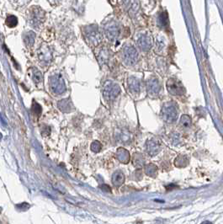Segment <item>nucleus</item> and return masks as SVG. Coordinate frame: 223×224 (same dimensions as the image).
<instances>
[{
	"mask_svg": "<svg viewBox=\"0 0 223 224\" xmlns=\"http://www.w3.org/2000/svg\"><path fill=\"white\" fill-rule=\"evenodd\" d=\"M122 58L126 65L129 66L134 65L137 62V58H138L137 51L132 46H125L122 52Z\"/></svg>",
	"mask_w": 223,
	"mask_h": 224,
	"instance_id": "nucleus-5",
	"label": "nucleus"
},
{
	"mask_svg": "<svg viewBox=\"0 0 223 224\" xmlns=\"http://www.w3.org/2000/svg\"><path fill=\"white\" fill-rule=\"evenodd\" d=\"M35 34L33 31H29L27 32L25 35V42H26V45L28 46H32L34 44L35 42Z\"/></svg>",
	"mask_w": 223,
	"mask_h": 224,
	"instance_id": "nucleus-17",
	"label": "nucleus"
},
{
	"mask_svg": "<svg viewBox=\"0 0 223 224\" xmlns=\"http://www.w3.org/2000/svg\"><path fill=\"white\" fill-rule=\"evenodd\" d=\"M58 108L63 112H70L73 110V104L69 99H62L58 102Z\"/></svg>",
	"mask_w": 223,
	"mask_h": 224,
	"instance_id": "nucleus-13",
	"label": "nucleus"
},
{
	"mask_svg": "<svg viewBox=\"0 0 223 224\" xmlns=\"http://www.w3.org/2000/svg\"><path fill=\"white\" fill-rule=\"evenodd\" d=\"M138 46L143 51H147L151 47V39L147 35H142L139 40H138Z\"/></svg>",
	"mask_w": 223,
	"mask_h": 224,
	"instance_id": "nucleus-12",
	"label": "nucleus"
},
{
	"mask_svg": "<svg viewBox=\"0 0 223 224\" xmlns=\"http://www.w3.org/2000/svg\"><path fill=\"white\" fill-rule=\"evenodd\" d=\"M157 171V168L154 164H153V163L147 164V166L145 167V172H146L147 175L153 177V176H155V174H156Z\"/></svg>",
	"mask_w": 223,
	"mask_h": 224,
	"instance_id": "nucleus-18",
	"label": "nucleus"
},
{
	"mask_svg": "<svg viewBox=\"0 0 223 224\" xmlns=\"http://www.w3.org/2000/svg\"><path fill=\"white\" fill-rule=\"evenodd\" d=\"M18 24V19L16 18L14 15H10L8 16V18L6 19V25L10 28H14Z\"/></svg>",
	"mask_w": 223,
	"mask_h": 224,
	"instance_id": "nucleus-19",
	"label": "nucleus"
},
{
	"mask_svg": "<svg viewBox=\"0 0 223 224\" xmlns=\"http://www.w3.org/2000/svg\"><path fill=\"white\" fill-rule=\"evenodd\" d=\"M160 21L163 24V26H167L169 24V19H168V15L165 13H163L160 16Z\"/></svg>",
	"mask_w": 223,
	"mask_h": 224,
	"instance_id": "nucleus-24",
	"label": "nucleus"
},
{
	"mask_svg": "<svg viewBox=\"0 0 223 224\" xmlns=\"http://www.w3.org/2000/svg\"><path fill=\"white\" fill-rule=\"evenodd\" d=\"M101 143L99 141H94L91 144V150L94 153H99L101 150Z\"/></svg>",
	"mask_w": 223,
	"mask_h": 224,
	"instance_id": "nucleus-22",
	"label": "nucleus"
},
{
	"mask_svg": "<svg viewBox=\"0 0 223 224\" xmlns=\"http://www.w3.org/2000/svg\"><path fill=\"white\" fill-rule=\"evenodd\" d=\"M167 89L169 93L173 95H182L185 94V88L183 87L182 83L175 78H170L168 80Z\"/></svg>",
	"mask_w": 223,
	"mask_h": 224,
	"instance_id": "nucleus-6",
	"label": "nucleus"
},
{
	"mask_svg": "<svg viewBox=\"0 0 223 224\" xmlns=\"http://www.w3.org/2000/svg\"><path fill=\"white\" fill-rule=\"evenodd\" d=\"M45 19V12L40 7H32L30 12V20L33 26H38L43 22Z\"/></svg>",
	"mask_w": 223,
	"mask_h": 224,
	"instance_id": "nucleus-7",
	"label": "nucleus"
},
{
	"mask_svg": "<svg viewBox=\"0 0 223 224\" xmlns=\"http://www.w3.org/2000/svg\"><path fill=\"white\" fill-rule=\"evenodd\" d=\"M84 35L88 42L94 46H97L101 41V34L99 29L94 26H89L85 27L83 30Z\"/></svg>",
	"mask_w": 223,
	"mask_h": 224,
	"instance_id": "nucleus-3",
	"label": "nucleus"
},
{
	"mask_svg": "<svg viewBox=\"0 0 223 224\" xmlns=\"http://www.w3.org/2000/svg\"><path fill=\"white\" fill-rule=\"evenodd\" d=\"M33 80L35 83H40L42 81V73L36 68H34V71H33Z\"/></svg>",
	"mask_w": 223,
	"mask_h": 224,
	"instance_id": "nucleus-21",
	"label": "nucleus"
},
{
	"mask_svg": "<svg viewBox=\"0 0 223 224\" xmlns=\"http://www.w3.org/2000/svg\"><path fill=\"white\" fill-rule=\"evenodd\" d=\"M160 148H161V146L160 144L158 143V142L156 141V140H149L147 142V154L151 155V156H154L156 155L157 154H158L159 152Z\"/></svg>",
	"mask_w": 223,
	"mask_h": 224,
	"instance_id": "nucleus-9",
	"label": "nucleus"
},
{
	"mask_svg": "<svg viewBox=\"0 0 223 224\" xmlns=\"http://www.w3.org/2000/svg\"><path fill=\"white\" fill-rule=\"evenodd\" d=\"M2 138H3V135H2V133H0V141H1Z\"/></svg>",
	"mask_w": 223,
	"mask_h": 224,
	"instance_id": "nucleus-27",
	"label": "nucleus"
},
{
	"mask_svg": "<svg viewBox=\"0 0 223 224\" xmlns=\"http://www.w3.org/2000/svg\"><path fill=\"white\" fill-rule=\"evenodd\" d=\"M124 2L125 7V9L128 10L129 13L132 12V11H137V7H138V3H137V0H123Z\"/></svg>",
	"mask_w": 223,
	"mask_h": 224,
	"instance_id": "nucleus-15",
	"label": "nucleus"
},
{
	"mask_svg": "<svg viewBox=\"0 0 223 224\" xmlns=\"http://www.w3.org/2000/svg\"><path fill=\"white\" fill-rule=\"evenodd\" d=\"M105 33L106 35L110 41H115L120 34V28L118 25L115 22L109 23L105 27Z\"/></svg>",
	"mask_w": 223,
	"mask_h": 224,
	"instance_id": "nucleus-8",
	"label": "nucleus"
},
{
	"mask_svg": "<svg viewBox=\"0 0 223 224\" xmlns=\"http://www.w3.org/2000/svg\"><path fill=\"white\" fill-rule=\"evenodd\" d=\"M180 125L183 127H189L191 125V119L187 115H182L181 119H180Z\"/></svg>",
	"mask_w": 223,
	"mask_h": 224,
	"instance_id": "nucleus-20",
	"label": "nucleus"
},
{
	"mask_svg": "<svg viewBox=\"0 0 223 224\" xmlns=\"http://www.w3.org/2000/svg\"><path fill=\"white\" fill-rule=\"evenodd\" d=\"M128 83H129L128 84L129 89L131 90V92H138L140 90V82L137 78H129Z\"/></svg>",
	"mask_w": 223,
	"mask_h": 224,
	"instance_id": "nucleus-16",
	"label": "nucleus"
},
{
	"mask_svg": "<svg viewBox=\"0 0 223 224\" xmlns=\"http://www.w3.org/2000/svg\"><path fill=\"white\" fill-rule=\"evenodd\" d=\"M116 158L119 161H121V163H127L130 160V154H129L127 150H125L123 147H121L117 150Z\"/></svg>",
	"mask_w": 223,
	"mask_h": 224,
	"instance_id": "nucleus-11",
	"label": "nucleus"
},
{
	"mask_svg": "<svg viewBox=\"0 0 223 224\" xmlns=\"http://www.w3.org/2000/svg\"><path fill=\"white\" fill-rule=\"evenodd\" d=\"M32 110H33L34 113H35L37 115H40L42 110V106H40L39 104H34V105L32 106Z\"/></svg>",
	"mask_w": 223,
	"mask_h": 224,
	"instance_id": "nucleus-23",
	"label": "nucleus"
},
{
	"mask_svg": "<svg viewBox=\"0 0 223 224\" xmlns=\"http://www.w3.org/2000/svg\"><path fill=\"white\" fill-rule=\"evenodd\" d=\"M17 207L19 208V210H21V211H26V210H28L30 208V205L28 203L23 202V203L18 204V205H17Z\"/></svg>",
	"mask_w": 223,
	"mask_h": 224,
	"instance_id": "nucleus-25",
	"label": "nucleus"
},
{
	"mask_svg": "<svg viewBox=\"0 0 223 224\" xmlns=\"http://www.w3.org/2000/svg\"><path fill=\"white\" fill-rule=\"evenodd\" d=\"M121 92V88L118 84L112 83L110 81L106 82L103 90V95L107 100H113L115 99Z\"/></svg>",
	"mask_w": 223,
	"mask_h": 224,
	"instance_id": "nucleus-4",
	"label": "nucleus"
},
{
	"mask_svg": "<svg viewBox=\"0 0 223 224\" xmlns=\"http://www.w3.org/2000/svg\"><path fill=\"white\" fill-rule=\"evenodd\" d=\"M147 90L148 92L151 94H156L159 92L160 90V84L158 80L155 78H150L148 81H147Z\"/></svg>",
	"mask_w": 223,
	"mask_h": 224,
	"instance_id": "nucleus-10",
	"label": "nucleus"
},
{
	"mask_svg": "<svg viewBox=\"0 0 223 224\" xmlns=\"http://www.w3.org/2000/svg\"><path fill=\"white\" fill-rule=\"evenodd\" d=\"M14 2L19 3V4H22V3H25L26 2H27V0H14Z\"/></svg>",
	"mask_w": 223,
	"mask_h": 224,
	"instance_id": "nucleus-26",
	"label": "nucleus"
},
{
	"mask_svg": "<svg viewBox=\"0 0 223 224\" xmlns=\"http://www.w3.org/2000/svg\"><path fill=\"white\" fill-rule=\"evenodd\" d=\"M125 181V175L121 172H115L112 175V183L115 186H121L123 185Z\"/></svg>",
	"mask_w": 223,
	"mask_h": 224,
	"instance_id": "nucleus-14",
	"label": "nucleus"
},
{
	"mask_svg": "<svg viewBox=\"0 0 223 224\" xmlns=\"http://www.w3.org/2000/svg\"><path fill=\"white\" fill-rule=\"evenodd\" d=\"M49 85H50V89L51 91L57 94H62L67 90L63 78L61 77L60 75H53L50 77Z\"/></svg>",
	"mask_w": 223,
	"mask_h": 224,
	"instance_id": "nucleus-2",
	"label": "nucleus"
},
{
	"mask_svg": "<svg viewBox=\"0 0 223 224\" xmlns=\"http://www.w3.org/2000/svg\"><path fill=\"white\" fill-rule=\"evenodd\" d=\"M161 115L163 121L167 123H173L175 122L178 116V110L175 104L172 102L165 104L162 110Z\"/></svg>",
	"mask_w": 223,
	"mask_h": 224,
	"instance_id": "nucleus-1",
	"label": "nucleus"
}]
</instances>
